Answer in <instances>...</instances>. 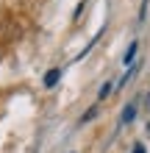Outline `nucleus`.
<instances>
[{"mask_svg":"<svg viewBox=\"0 0 150 153\" xmlns=\"http://www.w3.org/2000/svg\"><path fill=\"white\" fill-rule=\"evenodd\" d=\"M134 117H136V103H128L125 109H122V114H120V123H122V125H128Z\"/></svg>","mask_w":150,"mask_h":153,"instance_id":"obj_1","label":"nucleus"},{"mask_svg":"<svg viewBox=\"0 0 150 153\" xmlns=\"http://www.w3.org/2000/svg\"><path fill=\"white\" fill-rule=\"evenodd\" d=\"M58 78H61V70H50V73L45 75V86H56Z\"/></svg>","mask_w":150,"mask_h":153,"instance_id":"obj_2","label":"nucleus"},{"mask_svg":"<svg viewBox=\"0 0 150 153\" xmlns=\"http://www.w3.org/2000/svg\"><path fill=\"white\" fill-rule=\"evenodd\" d=\"M136 50H139V45H136V42H131V45H128V50H125V56H122V61H125V64H131V61H134V56H136Z\"/></svg>","mask_w":150,"mask_h":153,"instance_id":"obj_3","label":"nucleus"},{"mask_svg":"<svg viewBox=\"0 0 150 153\" xmlns=\"http://www.w3.org/2000/svg\"><path fill=\"white\" fill-rule=\"evenodd\" d=\"M95 114H98V106H92L89 111H83V117H81V123H89V120H92Z\"/></svg>","mask_w":150,"mask_h":153,"instance_id":"obj_4","label":"nucleus"},{"mask_svg":"<svg viewBox=\"0 0 150 153\" xmlns=\"http://www.w3.org/2000/svg\"><path fill=\"white\" fill-rule=\"evenodd\" d=\"M109 92H111V84H103V86H100V92H98V97H100V100H103V97H106V95H109Z\"/></svg>","mask_w":150,"mask_h":153,"instance_id":"obj_5","label":"nucleus"},{"mask_svg":"<svg viewBox=\"0 0 150 153\" xmlns=\"http://www.w3.org/2000/svg\"><path fill=\"white\" fill-rule=\"evenodd\" d=\"M147 3H150V0H145L142 8H139V20H145V17H147Z\"/></svg>","mask_w":150,"mask_h":153,"instance_id":"obj_6","label":"nucleus"},{"mask_svg":"<svg viewBox=\"0 0 150 153\" xmlns=\"http://www.w3.org/2000/svg\"><path fill=\"white\" fill-rule=\"evenodd\" d=\"M134 153H145V145H142V142H139V145L134 148Z\"/></svg>","mask_w":150,"mask_h":153,"instance_id":"obj_7","label":"nucleus"}]
</instances>
